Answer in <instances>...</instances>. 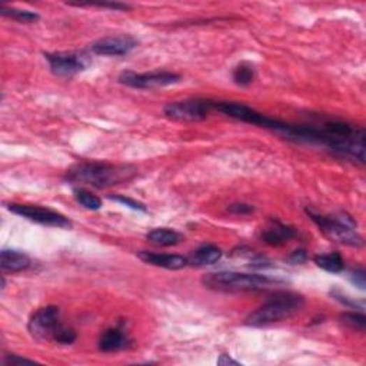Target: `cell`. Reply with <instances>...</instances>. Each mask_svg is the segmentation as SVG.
<instances>
[{"label": "cell", "instance_id": "cell-1", "mask_svg": "<svg viewBox=\"0 0 366 366\" xmlns=\"http://www.w3.org/2000/svg\"><path fill=\"white\" fill-rule=\"evenodd\" d=\"M285 138L300 143L318 145L339 158L359 165L365 163V131L348 122L329 120L319 126L292 125Z\"/></svg>", "mask_w": 366, "mask_h": 366}, {"label": "cell", "instance_id": "cell-2", "mask_svg": "<svg viewBox=\"0 0 366 366\" xmlns=\"http://www.w3.org/2000/svg\"><path fill=\"white\" fill-rule=\"evenodd\" d=\"M138 175L131 165H113L106 162H79L65 175V179L75 185H86L96 189H106L131 182Z\"/></svg>", "mask_w": 366, "mask_h": 366}, {"label": "cell", "instance_id": "cell-3", "mask_svg": "<svg viewBox=\"0 0 366 366\" xmlns=\"http://www.w3.org/2000/svg\"><path fill=\"white\" fill-rule=\"evenodd\" d=\"M27 329L35 339L59 345H71L78 338L75 329L60 322V311L52 305L36 311L30 318Z\"/></svg>", "mask_w": 366, "mask_h": 366}, {"label": "cell", "instance_id": "cell-4", "mask_svg": "<svg viewBox=\"0 0 366 366\" xmlns=\"http://www.w3.org/2000/svg\"><path fill=\"white\" fill-rule=\"evenodd\" d=\"M305 305L302 295L292 292H282L272 296L261 308L247 318L249 326H266L291 319Z\"/></svg>", "mask_w": 366, "mask_h": 366}, {"label": "cell", "instance_id": "cell-5", "mask_svg": "<svg viewBox=\"0 0 366 366\" xmlns=\"http://www.w3.org/2000/svg\"><path fill=\"white\" fill-rule=\"evenodd\" d=\"M202 284L213 291L224 292H243V291H262L281 284L278 279H272L266 274L258 273H239V272H212L205 274Z\"/></svg>", "mask_w": 366, "mask_h": 366}, {"label": "cell", "instance_id": "cell-6", "mask_svg": "<svg viewBox=\"0 0 366 366\" xmlns=\"http://www.w3.org/2000/svg\"><path fill=\"white\" fill-rule=\"evenodd\" d=\"M307 213L328 239L353 248L363 245V239L356 230V222L346 213L339 212L333 215H321L309 209H307Z\"/></svg>", "mask_w": 366, "mask_h": 366}, {"label": "cell", "instance_id": "cell-7", "mask_svg": "<svg viewBox=\"0 0 366 366\" xmlns=\"http://www.w3.org/2000/svg\"><path fill=\"white\" fill-rule=\"evenodd\" d=\"M215 110L224 113L228 117L236 119L243 122V124H249V125H255L259 128H265V129H270L278 132L281 135L285 136V133L289 129V124H285V122H281L278 119H273L269 117L247 105L243 103H236V102H215Z\"/></svg>", "mask_w": 366, "mask_h": 366}, {"label": "cell", "instance_id": "cell-8", "mask_svg": "<svg viewBox=\"0 0 366 366\" xmlns=\"http://www.w3.org/2000/svg\"><path fill=\"white\" fill-rule=\"evenodd\" d=\"M213 110H215V102L207 99H185L170 102L163 108L166 117L179 122H200L205 120Z\"/></svg>", "mask_w": 366, "mask_h": 366}, {"label": "cell", "instance_id": "cell-9", "mask_svg": "<svg viewBox=\"0 0 366 366\" xmlns=\"http://www.w3.org/2000/svg\"><path fill=\"white\" fill-rule=\"evenodd\" d=\"M8 209L27 221H32L45 226H53V228H62V229H71L72 221L66 218L62 213L56 210L42 207L38 205H26V203H9Z\"/></svg>", "mask_w": 366, "mask_h": 366}, {"label": "cell", "instance_id": "cell-10", "mask_svg": "<svg viewBox=\"0 0 366 366\" xmlns=\"http://www.w3.org/2000/svg\"><path fill=\"white\" fill-rule=\"evenodd\" d=\"M119 83L133 87V89H159L180 82V76L172 72H150V73H136L124 72L119 75Z\"/></svg>", "mask_w": 366, "mask_h": 366}, {"label": "cell", "instance_id": "cell-11", "mask_svg": "<svg viewBox=\"0 0 366 366\" xmlns=\"http://www.w3.org/2000/svg\"><path fill=\"white\" fill-rule=\"evenodd\" d=\"M45 57L52 73L59 78H72L87 68V59L73 52L46 53Z\"/></svg>", "mask_w": 366, "mask_h": 366}, {"label": "cell", "instance_id": "cell-12", "mask_svg": "<svg viewBox=\"0 0 366 366\" xmlns=\"http://www.w3.org/2000/svg\"><path fill=\"white\" fill-rule=\"evenodd\" d=\"M138 43L139 42L129 35L108 36L96 41L90 46V50L99 56H125L131 53Z\"/></svg>", "mask_w": 366, "mask_h": 366}, {"label": "cell", "instance_id": "cell-13", "mask_svg": "<svg viewBox=\"0 0 366 366\" xmlns=\"http://www.w3.org/2000/svg\"><path fill=\"white\" fill-rule=\"evenodd\" d=\"M138 256L140 261H143L147 265L169 269V270H179V269L188 266V258H183L180 255L154 254V252L142 251V252H138Z\"/></svg>", "mask_w": 366, "mask_h": 366}, {"label": "cell", "instance_id": "cell-14", "mask_svg": "<svg viewBox=\"0 0 366 366\" xmlns=\"http://www.w3.org/2000/svg\"><path fill=\"white\" fill-rule=\"evenodd\" d=\"M131 345L128 333L120 328L106 329L99 338V351L105 353L124 351Z\"/></svg>", "mask_w": 366, "mask_h": 366}, {"label": "cell", "instance_id": "cell-15", "mask_svg": "<svg viewBox=\"0 0 366 366\" xmlns=\"http://www.w3.org/2000/svg\"><path fill=\"white\" fill-rule=\"evenodd\" d=\"M296 236V230L288 225L281 222H272L263 232H262V242L268 243L270 247H282L286 245L289 240Z\"/></svg>", "mask_w": 366, "mask_h": 366}, {"label": "cell", "instance_id": "cell-16", "mask_svg": "<svg viewBox=\"0 0 366 366\" xmlns=\"http://www.w3.org/2000/svg\"><path fill=\"white\" fill-rule=\"evenodd\" d=\"M32 265V261L30 258L15 249H3L2 254H0V266H2V270L10 272V273H17L23 272L30 268Z\"/></svg>", "mask_w": 366, "mask_h": 366}, {"label": "cell", "instance_id": "cell-17", "mask_svg": "<svg viewBox=\"0 0 366 366\" xmlns=\"http://www.w3.org/2000/svg\"><path fill=\"white\" fill-rule=\"evenodd\" d=\"M222 255L224 254L221 248L215 245H203L198 248L195 252H192L191 256H188V265L192 266L213 265V263H218L222 259Z\"/></svg>", "mask_w": 366, "mask_h": 366}, {"label": "cell", "instance_id": "cell-18", "mask_svg": "<svg viewBox=\"0 0 366 366\" xmlns=\"http://www.w3.org/2000/svg\"><path fill=\"white\" fill-rule=\"evenodd\" d=\"M146 239L154 243V245L158 247H175L177 243H180L183 240V236L169 228H156V229H152L150 232L146 233Z\"/></svg>", "mask_w": 366, "mask_h": 366}, {"label": "cell", "instance_id": "cell-19", "mask_svg": "<svg viewBox=\"0 0 366 366\" xmlns=\"http://www.w3.org/2000/svg\"><path fill=\"white\" fill-rule=\"evenodd\" d=\"M315 263L321 269L330 272V273H341L345 269V261L338 252L325 254L315 256Z\"/></svg>", "mask_w": 366, "mask_h": 366}, {"label": "cell", "instance_id": "cell-20", "mask_svg": "<svg viewBox=\"0 0 366 366\" xmlns=\"http://www.w3.org/2000/svg\"><path fill=\"white\" fill-rule=\"evenodd\" d=\"M73 196L76 202L87 210H99L102 207V199L92 192H89L87 189L76 188L73 191Z\"/></svg>", "mask_w": 366, "mask_h": 366}, {"label": "cell", "instance_id": "cell-21", "mask_svg": "<svg viewBox=\"0 0 366 366\" xmlns=\"http://www.w3.org/2000/svg\"><path fill=\"white\" fill-rule=\"evenodd\" d=\"M0 13L6 17L15 19L20 23H35L41 19V16L35 12H30V10H23V9H16V8H9L6 5H2L0 8Z\"/></svg>", "mask_w": 366, "mask_h": 366}, {"label": "cell", "instance_id": "cell-22", "mask_svg": "<svg viewBox=\"0 0 366 366\" xmlns=\"http://www.w3.org/2000/svg\"><path fill=\"white\" fill-rule=\"evenodd\" d=\"M255 79V69L252 65L243 62L237 65L233 71V80L239 86H248Z\"/></svg>", "mask_w": 366, "mask_h": 366}, {"label": "cell", "instance_id": "cell-23", "mask_svg": "<svg viewBox=\"0 0 366 366\" xmlns=\"http://www.w3.org/2000/svg\"><path fill=\"white\" fill-rule=\"evenodd\" d=\"M341 322L344 325H346L348 328L353 329V330H359L363 332L365 330V323H366V318L365 315L360 312H345L344 315H341Z\"/></svg>", "mask_w": 366, "mask_h": 366}, {"label": "cell", "instance_id": "cell-24", "mask_svg": "<svg viewBox=\"0 0 366 366\" xmlns=\"http://www.w3.org/2000/svg\"><path fill=\"white\" fill-rule=\"evenodd\" d=\"M112 200L115 202H119L122 205H125L133 210H140V212H146V206L135 199H131V198H126V196H110Z\"/></svg>", "mask_w": 366, "mask_h": 366}, {"label": "cell", "instance_id": "cell-25", "mask_svg": "<svg viewBox=\"0 0 366 366\" xmlns=\"http://www.w3.org/2000/svg\"><path fill=\"white\" fill-rule=\"evenodd\" d=\"M228 210L230 213H233V215L245 217V215H251V213H254L255 207L251 206V205H247V203H233L228 207Z\"/></svg>", "mask_w": 366, "mask_h": 366}, {"label": "cell", "instance_id": "cell-26", "mask_svg": "<svg viewBox=\"0 0 366 366\" xmlns=\"http://www.w3.org/2000/svg\"><path fill=\"white\" fill-rule=\"evenodd\" d=\"M35 360H30L26 358H22L19 355H5L2 365L5 366H12V365H34Z\"/></svg>", "mask_w": 366, "mask_h": 366}, {"label": "cell", "instance_id": "cell-27", "mask_svg": "<svg viewBox=\"0 0 366 366\" xmlns=\"http://www.w3.org/2000/svg\"><path fill=\"white\" fill-rule=\"evenodd\" d=\"M351 281L355 286H358L360 291L365 289V270L363 269H355L351 273Z\"/></svg>", "mask_w": 366, "mask_h": 366}, {"label": "cell", "instance_id": "cell-28", "mask_svg": "<svg viewBox=\"0 0 366 366\" xmlns=\"http://www.w3.org/2000/svg\"><path fill=\"white\" fill-rule=\"evenodd\" d=\"M85 6H98V8L113 9V10H128L129 9V6L124 3H87Z\"/></svg>", "mask_w": 366, "mask_h": 366}, {"label": "cell", "instance_id": "cell-29", "mask_svg": "<svg viewBox=\"0 0 366 366\" xmlns=\"http://www.w3.org/2000/svg\"><path fill=\"white\" fill-rule=\"evenodd\" d=\"M291 261L293 263H303L305 261H307V252H305L303 249H299V251L293 252L292 256H291Z\"/></svg>", "mask_w": 366, "mask_h": 366}, {"label": "cell", "instance_id": "cell-30", "mask_svg": "<svg viewBox=\"0 0 366 366\" xmlns=\"http://www.w3.org/2000/svg\"><path fill=\"white\" fill-rule=\"evenodd\" d=\"M218 363L219 365H240L237 360H233L228 355H221V358L218 359Z\"/></svg>", "mask_w": 366, "mask_h": 366}]
</instances>
